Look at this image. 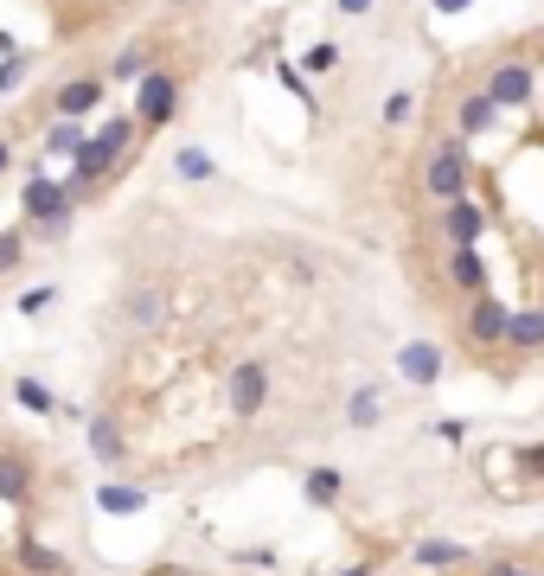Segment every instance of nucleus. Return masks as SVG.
I'll return each instance as SVG.
<instances>
[{
    "label": "nucleus",
    "instance_id": "f257e3e1",
    "mask_svg": "<svg viewBox=\"0 0 544 576\" xmlns=\"http://www.w3.org/2000/svg\"><path fill=\"white\" fill-rule=\"evenodd\" d=\"M129 141H135V116H109L97 135H83V148L71 155V180H65V192L78 199V192H90V186H103L109 173H116V160H122Z\"/></svg>",
    "mask_w": 544,
    "mask_h": 576
},
{
    "label": "nucleus",
    "instance_id": "f03ea898",
    "mask_svg": "<svg viewBox=\"0 0 544 576\" xmlns=\"http://www.w3.org/2000/svg\"><path fill=\"white\" fill-rule=\"evenodd\" d=\"M467 186H474V155H467L462 135H442L429 160H423V192L436 206H448V199H467Z\"/></svg>",
    "mask_w": 544,
    "mask_h": 576
},
{
    "label": "nucleus",
    "instance_id": "7ed1b4c3",
    "mask_svg": "<svg viewBox=\"0 0 544 576\" xmlns=\"http://www.w3.org/2000/svg\"><path fill=\"white\" fill-rule=\"evenodd\" d=\"M71 211H78V199H71L58 180H46V173H32L27 192H20V218L39 225V231H65V225H71Z\"/></svg>",
    "mask_w": 544,
    "mask_h": 576
},
{
    "label": "nucleus",
    "instance_id": "20e7f679",
    "mask_svg": "<svg viewBox=\"0 0 544 576\" xmlns=\"http://www.w3.org/2000/svg\"><path fill=\"white\" fill-rule=\"evenodd\" d=\"M481 90H487L493 103H500V116H506V109H525L532 103V97H538V64H532V58H500V64H493L487 71V83H481Z\"/></svg>",
    "mask_w": 544,
    "mask_h": 576
},
{
    "label": "nucleus",
    "instance_id": "39448f33",
    "mask_svg": "<svg viewBox=\"0 0 544 576\" xmlns=\"http://www.w3.org/2000/svg\"><path fill=\"white\" fill-rule=\"evenodd\" d=\"M180 109V78L174 71H141L135 78V129H160Z\"/></svg>",
    "mask_w": 544,
    "mask_h": 576
},
{
    "label": "nucleus",
    "instance_id": "423d86ee",
    "mask_svg": "<svg viewBox=\"0 0 544 576\" xmlns=\"http://www.w3.org/2000/svg\"><path fill=\"white\" fill-rule=\"evenodd\" d=\"M442 237H448V250H474V244H481V237H487V206H474V199H448V206H442Z\"/></svg>",
    "mask_w": 544,
    "mask_h": 576
},
{
    "label": "nucleus",
    "instance_id": "0eeeda50",
    "mask_svg": "<svg viewBox=\"0 0 544 576\" xmlns=\"http://www.w3.org/2000/svg\"><path fill=\"white\" fill-rule=\"evenodd\" d=\"M225 404H231V417H257L263 404H269V366H237L231 378H225Z\"/></svg>",
    "mask_w": 544,
    "mask_h": 576
},
{
    "label": "nucleus",
    "instance_id": "6e6552de",
    "mask_svg": "<svg viewBox=\"0 0 544 576\" xmlns=\"http://www.w3.org/2000/svg\"><path fill=\"white\" fill-rule=\"evenodd\" d=\"M122 320H129L135 334H160V327H167V288H160V282H135L129 301H122Z\"/></svg>",
    "mask_w": 544,
    "mask_h": 576
},
{
    "label": "nucleus",
    "instance_id": "1a4fd4ad",
    "mask_svg": "<svg viewBox=\"0 0 544 576\" xmlns=\"http://www.w3.org/2000/svg\"><path fill=\"white\" fill-rule=\"evenodd\" d=\"M506 315H513V308H506V301H493V295H474V308H467V340L474 346H500V334H506Z\"/></svg>",
    "mask_w": 544,
    "mask_h": 576
},
{
    "label": "nucleus",
    "instance_id": "9d476101",
    "mask_svg": "<svg viewBox=\"0 0 544 576\" xmlns=\"http://www.w3.org/2000/svg\"><path fill=\"white\" fill-rule=\"evenodd\" d=\"M500 129V103H493L487 90H467L462 103H455V135L474 141V135H493Z\"/></svg>",
    "mask_w": 544,
    "mask_h": 576
},
{
    "label": "nucleus",
    "instance_id": "9b49d317",
    "mask_svg": "<svg viewBox=\"0 0 544 576\" xmlns=\"http://www.w3.org/2000/svg\"><path fill=\"white\" fill-rule=\"evenodd\" d=\"M397 371H404L411 385H442V346H429V340L397 346Z\"/></svg>",
    "mask_w": 544,
    "mask_h": 576
},
{
    "label": "nucleus",
    "instance_id": "f8f14e48",
    "mask_svg": "<svg viewBox=\"0 0 544 576\" xmlns=\"http://www.w3.org/2000/svg\"><path fill=\"white\" fill-rule=\"evenodd\" d=\"M97 103H103V78H71V83H58V116H65V122L90 116Z\"/></svg>",
    "mask_w": 544,
    "mask_h": 576
},
{
    "label": "nucleus",
    "instance_id": "ddd939ff",
    "mask_svg": "<svg viewBox=\"0 0 544 576\" xmlns=\"http://www.w3.org/2000/svg\"><path fill=\"white\" fill-rule=\"evenodd\" d=\"M500 346L544 352V308H518V315H506V334H500Z\"/></svg>",
    "mask_w": 544,
    "mask_h": 576
},
{
    "label": "nucleus",
    "instance_id": "4468645a",
    "mask_svg": "<svg viewBox=\"0 0 544 576\" xmlns=\"http://www.w3.org/2000/svg\"><path fill=\"white\" fill-rule=\"evenodd\" d=\"M448 282L467 288V295H487V262H481V250H448Z\"/></svg>",
    "mask_w": 544,
    "mask_h": 576
},
{
    "label": "nucleus",
    "instance_id": "2eb2a0df",
    "mask_svg": "<svg viewBox=\"0 0 544 576\" xmlns=\"http://www.w3.org/2000/svg\"><path fill=\"white\" fill-rule=\"evenodd\" d=\"M90 455H97L103 468H116V461L129 455V443H122V423H116V417H97V423H90Z\"/></svg>",
    "mask_w": 544,
    "mask_h": 576
},
{
    "label": "nucleus",
    "instance_id": "dca6fc26",
    "mask_svg": "<svg viewBox=\"0 0 544 576\" xmlns=\"http://www.w3.org/2000/svg\"><path fill=\"white\" fill-rule=\"evenodd\" d=\"M411 564H423V570H455V564H467V550L448 545V538H423V545H411Z\"/></svg>",
    "mask_w": 544,
    "mask_h": 576
},
{
    "label": "nucleus",
    "instance_id": "f3484780",
    "mask_svg": "<svg viewBox=\"0 0 544 576\" xmlns=\"http://www.w3.org/2000/svg\"><path fill=\"white\" fill-rule=\"evenodd\" d=\"M32 494V468L20 455H0V499H27Z\"/></svg>",
    "mask_w": 544,
    "mask_h": 576
},
{
    "label": "nucleus",
    "instance_id": "a211bd4d",
    "mask_svg": "<svg viewBox=\"0 0 544 576\" xmlns=\"http://www.w3.org/2000/svg\"><path fill=\"white\" fill-rule=\"evenodd\" d=\"M97 506H103V513H141L148 494H141V487H116V480H109V487H97Z\"/></svg>",
    "mask_w": 544,
    "mask_h": 576
},
{
    "label": "nucleus",
    "instance_id": "6ab92c4d",
    "mask_svg": "<svg viewBox=\"0 0 544 576\" xmlns=\"http://www.w3.org/2000/svg\"><path fill=\"white\" fill-rule=\"evenodd\" d=\"M339 487H346V474H339V468H308V499H314V506H334Z\"/></svg>",
    "mask_w": 544,
    "mask_h": 576
},
{
    "label": "nucleus",
    "instance_id": "aec40b11",
    "mask_svg": "<svg viewBox=\"0 0 544 576\" xmlns=\"http://www.w3.org/2000/svg\"><path fill=\"white\" fill-rule=\"evenodd\" d=\"M141 71H148V46H122V52L109 58V78L116 83H135Z\"/></svg>",
    "mask_w": 544,
    "mask_h": 576
},
{
    "label": "nucleus",
    "instance_id": "412c9836",
    "mask_svg": "<svg viewBox=\"0 0 544 576\" xmlns=\"http://www.w3.org/2000/svg\"><path fill=\"white\" fill-rule=\"evenodd\" d=\"M174 173H180V180H211V173H218V167H211V155L206 148H180V155H174Z\"/></svg>",
    "mask_w": 544,
    "mask_h": 576
},
{
    "label": "nucleus",
    "instance_id": "4be33fe9",
    "mask_svg": "<svg viewBox=\"0 0 544 576\" xmlns=\"http://www.w3.org/2000/svg\"><path fill=\"white\" fill-rule=\"evenodd\" d=\"M78 148H83V129L58 116V122H52V135H46V155H78Z\"/></svg>",
    "mask_w": 544,
    "mask_h": 576
},
{
    "label": "nucleus",
    "instance_id": "5701e85b",
    "mask_svg": "<svg viewBox=\"0 0 544 576\" xmlns=\"http://www.w3.org/2000/svg\"><path fill=\"white\" fill-rule=\"evenodd\" d=\"M411 116H416V97L411 90H390L385 97V129H411Z\"/></svg>",
    "mask_w": 544,
    "mask_h": 576
},
{
    "label": "nucleus",
    "instance_id": "b1692460",
    "mask_svg": "<svg viewBox=\"0 0 544 576\" xmlns=\"http://www.w3.org/2000/svg\"><path fill=\"white\" fill-rule=\"evenodd\" d=\"M378 410H385V397H378V391H359L346 417H353V429H372V423H378Z\"/></svg>",
    "mask_w": 544,
    "mask_h": 576
},
{
    "label": "nucleus",
    "instance_id": "393cba45",
    "mask_svg": "<svg viewBox=\"0 0 544 576\" xmlns=\"http://www.w3.org/2000/svg\"><path fill=\"white\" fill-rule=\"evenodd\" d=\"M13 397H20L27 410H52V391H46L39 378H20V385H13Z\"/></svg>",
    "mask_w": 544,
    "mask_h": 576
},
{
    "label": "nucleus",
    "instance_id": "a878e982",
    "mask_svg": "<svg viewBox=\"0 0 544 576\" xmlns=\"http://www.w3.org/2000/svg\"><path fill=\"white\" fill-rule=\"evenodd\" d=\"M20 83H27V58H7L0 64V90H20Z\"/></svg>",
    "mask_w": 544,
    "mask_h": 576
},
{
    "label": "nucleus",
    "instance_id": "bb28decb",
    "mask_svg": "<svg viewBox=\"0 0 544 576\" xmlns=\"http://www.w3.org/2000/svg\"><path fill=\"white\" fill-rule=\"evenodd\" d=\"M339 64V46H314L308 52V71H334Z\"/></svg>",
    "mask_w": 544,
    "mask_h": 576
},
{
    "label": "nucleus",
    "instance_id": "cd10ccee",
    "mask_svg": "<svg viewBox=\"0 0 544 576\" xmlns=\"http://www.w3.org/2000/svg\"><path fill=\"white\" fill-rule=\"evenodd\" d=\"M20 244H27L20 231H7V237H0V269H13V262H20Z\"/></svg>",
    "mask_w": 544,
    "mask_h": 576
},
{
    "label": "nucleus",
    "instance_id": "c85d7f7f",
    "mask_svg": "<svg viewBox=\"0 0 544 576\" xmlns=\"http://www.w3.org/2000/svg\"><path fill=\"white\" fill-rule=\"evenodd\" d=\"M436 436H442V443H462L467 423H462V417H442V423H436Z\"/></svg>",
    "mask_w": 544,
    "mask_h": 576
},
{
    "label": "nucleus",
    "instance_id": "c756f323",
    "mask_svg": "<svg viewBox=\"0 0 544 576\" xmlns=\"http://www.w3.org/2000/svg\"><path fill=\"white\" fill-rule=\"evenodd\" d=\"M46 301H52V288H32V295H20V315H39Z\"/></svg>",
    "mask_w": 544,
    "mask_h": 576
},
{
    "label": "nucleus",
    "instance_id": "7c9ffc66",
    "mask_svg": "<svg viewBox=\"0 0 544 576\" xmlns=\"http://www.w3.org/2000/svg\"><path fill=\"white\" fill-rule=\"evenodd\" d=\"M339 13H346V20H365V13H372V0H334Z\"/></svg>",
    "mask_w": 544,
    "mask_h": 576
},
{
    "label": "nucleus",
    "instance_id": "2f4dec72",
    "mask_svg": "<svg viewBox=\"0 0 544 576\" xmlns=\"http://www.w3.org/2000/svg\"><path fill=\"white\" fill-rule=\"evenodd\" d=\"M518 461H525V468H532V474H544V443H538V448H525Z\"/></svg>",
    "mask_w": 544,
    "mask_h": 576
},
{
    "label": "nucleus",
    "instance_id": "473e14b6",
    "mask_svg": "<svg viewBox=\"0 0 544 576\" xmlns=\"http://www.w3.org/2000/svg\"><path fill=\"white\" fill-rule=\"evenodd\" d=\"M487 576H538V570H525V564H493Z\"/></svg>",
    "mask_w": 544,
    "mask_h": 576
},
{
    "label": "nucleus",
    "instance_id": "72a5a7b5",
    "mask_svg": "<svg viewBox=\"0 0 544 576\" xmlns=\"http://www.w3.org/2000/svg\"><path fill=\"white\" fill-rule=\"evenodd\" d=\"M462 7H474V0H436V13H462Z\"/></svg>",
    "mask_w": 544,
    "mask_h": 576
},
{
    "label": "nucleus",
    "instance_id": "f704fd0d",
    "mask_svg": "<svg viewBox=\"0 0 544 576\" xmlns=\"http://www.w3.org/2000/svg\"><path fill=\"white\" fill-rule=\"evenodd\" d=\"M7 160H13V155H7V141H0V173H7Z\"/></svg>",
    "mask_w": 544,
    "mask_h": 576
},
{
    "label": "nucleus",
    "instance_id": "c9c22d12",
    "mask_svg": "<svg viewBox=\"0 0 544 576\" xmlns=\"http://www.w3.org/2000/svg\"><path fill=\"white\" fill-rule=\"evenodd\" d=\"M346 576H372V570H346Z\"/></svg>",
    "mask_w": 544,
    "mask_h": 576
}]
</instances>
